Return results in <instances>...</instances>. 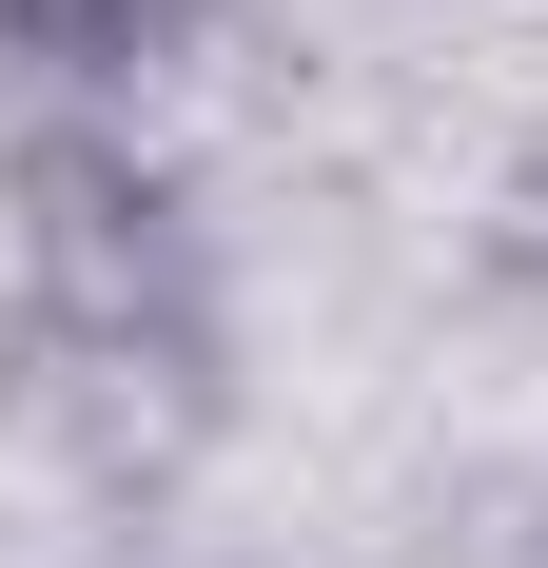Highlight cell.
Returning <instances> with one entry per match:
<instances>
[{
  "instance_id": "cell-1",
  "label": "cell",
  "mask_w": 548,
  "mask_h": 568,
  "mask_svg": "<svg viewBox=\"0 0 548 568\" xmlns=\"http://www.w3.org/2000/svg\"><path fill=\"white\" fill-rule=\"evenodd\" d=\"M0 196H20V314H40L59 373H99V393H138V373H216V255H196V196H176L138 138H99V118H40L20 158H0Z\"/></svg>"
},
{
  "instance_id": "cell-2",
  "label": "cell",
  "mask_w": 548,
  "mask_h": 568,
  "mask_svg": "<svg viewBox=\"0 0 548 568\" xmlns=\"http://www.w3.org/2000/svg\"><path fill=\"white\" fill-rule=\"evenodd\" d=\"M0 40L59 99H138V79H176V59L216 40V0H0Z\"/></svg>"
}]
</instances>
